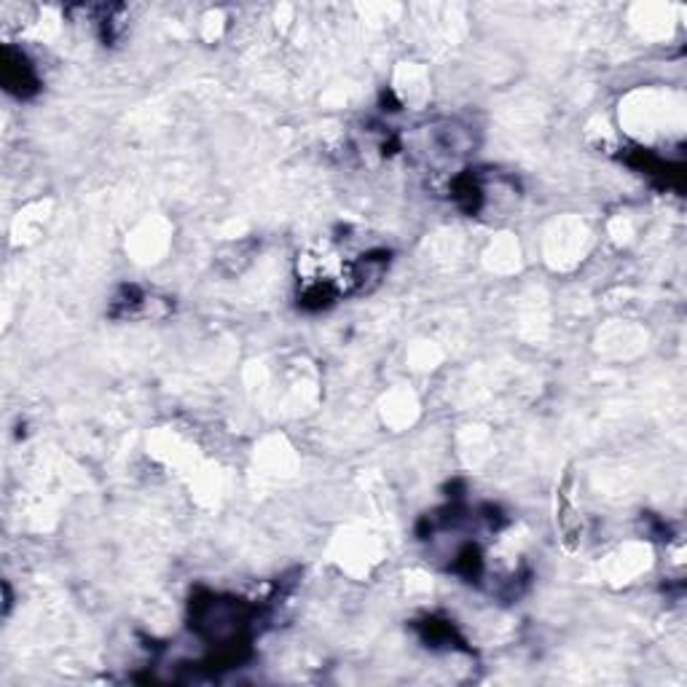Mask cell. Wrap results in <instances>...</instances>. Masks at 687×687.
<instances>
[{
	"label": "cell",
	"instance_id": "obj_1",
	"mask_svg": "<svg viewBox=\"0 0 687 687\" xmlns=\"http://www.w3.org/2000/svg\"><path fill=\"white\" fill-rule=\"evenodd\" d=\"M169 312H173L169 299H162V295L148 293L137 285H124L113 295L108 314L116 320H159L167 318Z\"/></svg>",
	"mask_w": 687,
	"mask_h": 687
},
{
	"label": "cell",
	"instance_id": "obj_2",
	"mask_svg": "<svg viewBox=\"0 0 687 687\" xmlns=\"http://www.w3.org/2000/svg\"><path fill=\"white\" fill-rule=\"evenodd\" d=\"M0 73H3L6 92H11L14 97L24 100L33 97L38 92V73L33 62L19 52V49L3 46V65H0Z\"/></svg>",
	"mask_w": 687,
	"mask_h": 687
}]
</instances>
